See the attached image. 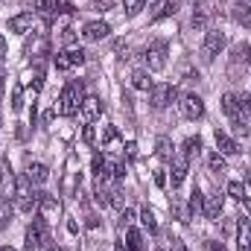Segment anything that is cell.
Wrapping results in <instances>:
<instances>
[{"mask_svg": "<svg viewBox=\"0 0 251 251\" xmlns=\"http://www.w3.org/2000/svg\"><path fill=\"white\" fill-rule=\"evenodd\" d=\"M102 137H105V143H111V140H114V137H117V131H114V126H108V128H105V134H102Z\"/></svg>", "mask_w": 251, "mask_h": 251, "instance_id": "47", "label": "cell"}, {"mask_svg": "<svg viewBox=\"0 0 251 251\" xmlns=\"http://www.w3.org/2000/svg\"><path fill=\"white\" fill-rule=\"evenodd\" d=\"M91 167H94V173L100 176V173H102V167H105V158H102V155H94V164H91Z\"/></svg>", "mask_w": 251, "mask_h": 251, "instance_id": "42", "label": "cell"}, {"mask_svg": "<svg viewBox=\"0 0 251 251\" xmlns=\"http://www.w3.org/2000/svg\"><path fill=\"white\" fill-rule=\"evenodd\" d=\"M126 251H143V237H140V231H134V228L126 231Z\"/></svg>", "mask_w": 251, "mask_h": 251, "instance_id": "23", "label": "cell"}, {"mask_svg": "<svg viewBox=\"0 0 251 251\" xmlns=\"http://www.w3.org/2000/svg\"><path fill=\"white\" fill-rule=\"evenodd\" d=\"M190 3H199V0H190Z\"/></svg>", "mask_w": 251, "mask_h": 251, "instance_id": "56", "label": "cell"}, {"mask_svg": "<svg viewBox=\"0 0 251 251\" xmlns=\"http://www.w3.org/2000/svg\"><path fill=\"white\" fill-rule=\"evenodd\" d=\"M108 32H111V26H108L105 21H88L85 29H82V38H85V41H102Z\"/></svg>", "mask_w": 251, "mask_h": 251, "instance_id": "9", "label": "cell"}, {"mask_svg": "<svg viewBox=\"0 0 251 251\" xmlns=\"http://www.w3.org/2000/svg\"><path fill=\"white\" fill-rule=\"evenodd\" d=\"M131 222H134V210H128V207H126L123 213H120V225L126 228V225H131Z\"/></svg>", "mask_w": 251, "mask_h": 251, "instance_id": "41", "label": "cell"}, {"mask_svg": "<svg viewBox=\"0 0 251 251\" xmlns=\"http://www.w3.org/2000/svg\"><path fill=\"white\" fill-rule=\"evenodd\" d=\"M207 167H210V173H213V176H225V173H228L225 155H219V152H213V155L207 158Z\"/></svg>", "mask_w": 251, "mask_h": 251, "instance_id": "21", "label": "cell"}, {"mask_svg": "<svg viewBox=\"0 0 251 251\" xmlns=\"http://www.w3.org/2000/svg\"><path fill=\"white\" fill-rule=\"evenodd\" d=\"M79 114H82V120H85V123H94V120L102 114V100H100V97H85V102H82Z\"/></svg>", "mask_w": 251, "mask_h": 251, "instance_id": "10", "label": "cell"}, {"mask_svg": "<svg viewBox=\"0 0 251 251\" xmlns=\"http://www.w3.org/2000/svg\"><path fill=\"white\" fill-rule=\"evenodd\" d=\"M155 184L158 187H167V170H155Z\"/></svg>", "mask_w": 251, "mask_h": 251, "instance_id": "43", "label": "cell"}, {"mask_svg": "<svg viewBox=\"0 0 251 251\" xmlns=\"http://www.w3.org/2000/svg\"><path fill=\"white\" fill-rule=\"evenodd\" d=\"M38 207L44 210V213H59V199L53 196V193H38Z\"/></svg>", "mask_w": 251, "mask_h": 251, "instance_id": "20", "label": "cell"}, {"mask_svg": "<svg viewBox=\"0 0 251 251\" xmlns=\"http://www.w3.org/2000/svg\"><path fill=\"white\" fill-rule=\"evenodd\" d=\"M216 149H219V155H237L240 152V143L231 134H225V131L216 128Z\"/></svg>", "mask_w": 251, "mask_h": 251, "instance_id": "13", "label": "cell"}, {"mask_svg": "<svg viewBox=\"0 0 251 251\" xmlns=\"http://www.w3.org/2000/svg\"><path fill=\"white\" fill-rule=\"evenodd\" d=\"M181 114L187 120H201L204 117V102H201L199 94H184L181 97Z\"/></svg>", "mask_w": 251, "mask_h": 251, "instance_id": "7", "label": "cell"}, {"mask_svg": "<svg viewBox=\"0 0 251 251\" xmlns=\"http://www.w3.org/2000/svg\"><path fill=\"white\" fill-rule=\"evenodd\" d=\"M35 9L44 21H56V15L62 9V0H35Z\"/></svg>", "mask_w": 251, "mask_h": 251, "instance_id": "14", "label": "cell"}, {"mask_svg": "<svg viewBox=\"0 0 251 251\" xmlns=\"http://www.w3.org/2000/svg\"><path fill=\"white\" fill-rule=\"evenodd\" d=\"M234 21H237V24H243V26H249V29H251V9L246 6V0L234 6Z\"/></svg>", "mask_w": 251, "mask_h": 251, "instance_id": "24", "label": "cell"}, {"mask_svg": "<svg viewBox=\"0 0 251 251\" xmlns=\"http://www.w3.org/2000/svg\"><path fill=\"white\" fill-rule=\"evenodd\" d=\"M237 105H240V114H249V111H251V94H249V91L237 94Z\"/></svg>", "mask_w": 251, "mask_h": 251, "instance_id": "34", "label": "cell"}, {"mask_svg": "<svg viewBox=\"0 0 251 251\" xmlns=\"http://www.w3.org/2000/svg\"><path fill=\"white\" fill-rule=\"evenodd\" d=\"M64 53H67V59H70V67L85 64V50H82V47H67Z\"/></svg>", "mask_w": 251, "mask_h": 251, "instance_id": "28", "label": "cell"}, {"mask_svg": "<svg viewBox=\"0 0 251 251\" xmlns=\"http://www.w3.org/2000/svg\"><path fill=\"white\" fill-rule=\"evenodd\" d=\"M243 207H246V213L251 216V196H246V199H243Z\"/></svg>", "mask_w": 251, "mask_h": 251, "instance_id": "51", "label": "cell"}, {"mask_svg": "<svg viewBox=\"0 0 251 251\" xmlns=\"http://www.w3.org/2000/svg\"><path fill=\"white\" fill-rule=\"evenodd\" d=\"M0 251H15V249H12V246H3V249H0Z\"/></svg>", "mask_w": 251, "mask_h": 251, "instance_id": "54", "label": "cell"}, {"mask_svg": "<svg viewBox=\"0 0 251 251\" xmlns=\"http://www.w3.org/2000/svg\"><path fill=\"white\" fill-rule=\"evenodd\" d=\"M41 251H59V249H56V243H53V237H47V240H44Z\"/></svg>", "mask_w": 251, "mask_h": 251, "instance_id": "48", "label": "cell"}, {"mask_svg": "<svg viewBox=\"0 0 251 251\" xmlns=\"http://www.w3.org/2000/svg\"><path fill=\"white\" fill-rule=\"evenodd\" d=\"M204 24H207V9H199L193 15V26H204Z\"/></svg>", "mask_w": 251, "mask_h": 251, "instance_id": "37", "label": "cell"}, {"mask_svg": "<svg viewBox=\"0 0 251 251\" xmlns=\"http://www.w3.org/2000/svg\"><path fill=\"white\" fill-rule=\"evenodd\" d=\"M234 131L243 134V137L249 134V120H246V114H237V117H234Z\"/></svg>", "mask_w": 251, "mask_h": 251, "instance_id": "35", "label": "cell"}, {"mask_svg": "<svg viewBox=\"0 0 251 251\" xmlns=\"http://www.w3.org/2000/svg\"><path fill=\"white\" fill-rule=\"evenodd\" d=\"M67 231H70V234H79V225H76V222L70 219V222H67Z\"/></svg>", "mask_w": 251, "mask_h": 251, "instance_id": "50", "label": "cell"}, {"mask_svg": "<svg viewBox=\"0 0 251 251\" xmlns=\"http://www.w3.org/2000/svg\"><path fill=\"white\" fill-rule=\"evenodd\" d=\"M26 178H29L32 184H44V181L50 178V170H47L44 164H38V161H35V164H29V167H26Z\"/></svg>", "mask_w": 251, "mask_h": 251, "instance_id": "16", "label": "cell"}, {"mask_svg": "<svg viewBox=\"0 0 251 251\" xmlns=\"http://www.w3.org/2000/svg\"><path fill=\"white\" fill-rule=\"evenodd\" d=\"M29 184H32V181H29L26 176H18V178H15V207H18L21 213H32V210L38 207V196L32 193Z\"/></svg>", "mask_w": 251, "mask_h": 251, "instance_id": "2", "label": "cell"}, {"mask_svg": "<svg viewBox=\"0 0 251 251\" xmlns=\"http://www.w3.org/2000/svg\"><path fill=\"white\" fill-rule=\"evenodd\" d=\"M6 222H9V207H0V231L6 228Z\"/></svg>", "mask_w": 251, "mask_h": 251, "instance_id": "45", "label": "cell"}, {"mask_svg": "<svg viewBox=\"0 0 251 251\" xmlns=\"http://www.w3.org/2000/svg\"><path fill=\"white\" fill-rule=\"evenodd\" d=\"M251 64V44H237L234 47V64Z\"/></svg>", "mask_w": 251, "mask_h": 251, "instance_id": "27", "label": "cell"}, {"mask_svg": "<svg viewBox=\"0 0 251 251\" xmlns=\"http://www.w3.org/2000/svg\"><path fill=\"white\" fill-rule=\"evenodd\" d=\"M56 70H70V59H67V53H59V56H56Z\"/></svg>", "mask_w": 251, "mask_h": 251, "instance_id": "39", "label": "cell"}, {"mask_svg": "<svg viewBox=\"0 0 251 251\" xmlns=\"http://www.w3.org/2000/svg\"><path fill=\"white\" fill-rule=\"evenodd\" d=\"M146 67L149 70H164V64H167V41H152L149 47H146Z\"/></svg>", "mask_w": 251, "mask_h": 251, "instance_id": "5", "label": "cell"}, {"mask_svg": "<svg viewBox=\"0 0 251 251\" xmlns=\"http://www.w3.org/2000/svg\"><path fill=\"white\" fill-rule=\"evenodd\" d=\"M201 204H204V196H201V190L193 187V193H190V210H193V213H199V210H201Z\"/></svg>", "mask_w": 251, "mask_h": 251, "instance_id": "31", "label": "cell"}, {"mask_svg": "<svg viewBox=\"0 0 251 251\" xmlns=\"http://www.w3.org/2000/svg\"><path fill=\"white\" fill-rule=\"evenodd\" d=\"M170 15H176V3L173 0H158L152 15H149V21H161V18H170Z\"/></svg>", "mask_w": 251, "mask_h": 251, "instance_id": "17", "label": "cell"}, {"mask_svg": "<svg viewBox=\"0 0 251 251\" xmlns=\"http://www.w3.org/2000/svg\"><path fill=\"white\" fill-rule=\"evenodd\" d=\"M170 251H190V249L181 243V240H173V243H170Z\"/></svg>", "mask_w": 251, "mask_h": 251, "instance_id": "46", "label": "cell"}, {"mask_svg": "<svg viewBox=\"0 0 251 251\" xmlns=\"http://www.w3.org/2000/svg\"><path fill=\"white\" fill-rule=\"evenodd\" d=\"M222 47H225V35L216 32V29H210V32L204 35V44H201V59H204V62H213Z\"/></svg>", "mask_w": 251, "mask_h": 251, "instance_id": "6", "label": "cell"}, {"mask_svg": "<svg viewBox=\"0 0 251 251\" xmlns=\"http://www.w3.org/2000/svg\"><path fill=\"white\" fill-rule=\"evenodd\" d=\"M187 173H190V158L184 155V152H176L173 155V187H178L184 178H187Z\"/></svg>", "mask_w": 251, "mask_h": 251, "instance_id": "8", "label": "cell"}, {"mask_svg": "<svg viewBox=\"0 0 251 251\" xmlns=\"http://www.w3.org/2000/svg\"><path fill=\"white\" fill-rule=\"evenodd\" d=\"M111 204L114 207H123V190L120 187H111Z\"/></svg>", "mask_w": 251, "mask_h": 251, "instance_id": "38", "label": "cell"}, {"mask_svg": "<svg viewBox=\"0 0 251 251\" xmlns=\"http://www.w3.org/2000/svg\"><path fill=\"white\" fill-rule=\"evenodd\" d=\"M50 237V228H47V219H32V225L26 228V237H24V246L29 251H41V246H44V240Z\"/></svg>", "mask_w": 251, "mask_h": 251, "instance_id": "3", "label": "cell"}, {"mask_svg": "<svg viewBox=\"0 0 251 251\" xmlns=\"http://www.w3.org/2000/svg\"><path fill=\"white\" fill-rule=\"evenodd\" d=\"M210 251H225V249H222V243H210Z\"/></svg>", "mask_w": 251, "mask_h": 251, "instance_id": "52", "label": "cell"}, {"mask_svg": "<svg viewBox=\"0 0 251 251\" xmlns=\"http://www.w3.org/2000/svg\"><path fill=\"white\" fill-rule=\"evenodd\" d=\"M24 108V94H21V85L12 88V111H21Z\"/></svg>", "mask_w": 251, "mask_h": 251, "instance_id": "36", "label": "cell"}, {"mask_svg": "<svg viewBox=\"0 0 251 251\" xmlns=\"http://www.w3.org/2000/svg\"><path fill=\"white\" fill-rule=\"evenodd\" d=\"M100 176H108V178H114V181H120L126 176V164L123 161H105V167H102V173Z\"/></svg>", "mask_w": 251, "mask_h": 251, "instance_id": "18", "label": "cell"}, {"mask_svg": "<svg viewBox=\"0 0 251 251\" xmlns=\"http://www.w3.org/2000/svg\"><path fill=\"white\" fill-rule=\"evenodd\" d=\"M222 111L234 120L240 114V105H237V94H222Z\"/></svg>", "mask_w": 251, "mask_h": 251, "instance_id": "22", "label": "cell"}, {"mask_svg": "<svg viewBox=\"0 0 251 251\" xmlns=\"http://www.w3.org/2000/svg\"><path fill=\"white\" fill-rule=\"evenodd\" d=\"M32 12H21V15H15V18H9V29L12 32H18V35H24V32H29L32 29Z\"/></svg>", "mask_w": 251, "mask_h": 251, "instance_id": "12", "label": "cell"}, {"mask_svg": "<svg viewBox=\"0 0 251 251\" xmlns=\"http://www.w3.org/2000/svg\"><path fill=\"white\" fill-rule=\"evenodd\" d=\"M143 3H146V0H123L126 15H128V18H134V15H137V12L143 9Z\"/></svg>", "mask_w": 251, "mask_h": 251, "instance_id": "32", "label": "cell"}, {"mask_svg": "<svg viewBox=\"0 0 251 251\" xmlns=\"http://www.w3.org/2000/svg\"><path fill=\"white\" fill-rule=\"evenodd\" d=\"M6 50H9V47H6V38H3V35H0V62H3V59H6Z\"/></svg>", "mask_w": 251, "mask_h": 251, "instance_id": "49", "label": "cell"}, {"mask_svg": "<svg viewBox=\"0 0 251 251\" xmlns=\"http://www.w3.org/2000/svg\"><path fill=\"white\" fill-rule=\"evenodd\" d=\"M140 222H143V228H146L149 234H155V231H158V219H155L152 207H143V210H140Z\"/></svg>", "mask_w": 251, "mask_h": 251, "instance_id": "26", "label": "cell"}, {"mask_svg": "<svg viewBox=\"0 0 251 251\" xmlns=\"http://www.w3.org/2000/svg\"><path fill=\"white\" fill-rule=\"evenodd\" d=\"M178 100V88L176 85H152V91H149V102H152V108H167V105H173Z\"/></svg>", "mask_w": 251, "mask_h": 251, "instance_id": "4", "label": "cell"}, {"mask_svg": "<svg viewBox=\"0 0 251 251\" xmlns=\"http://www.w3.org/2000/svg\"><path fill=\"white\" fill-rule=\"evenodd\" d=\"M82 140H85L88 146H91V143L97 140V134H94V126H85V128H82Z\"/></svg>", "mask_w": 251, "mask_h": 251, "instance_id": "40", "label": "cell"}, {"mask_svg": "<svg viewBox=\"0 0 251 251\" xmlns=\"http://www.w3.org/2000/svg\"><path fill=\"white\" fill-rule=\"evenodd\" d=\"M59 102H62L59 111H62L64 117H76L79 108H82V102H85V85H82V82H67Z\"/></svg>", "mask_w": 251, "mask_h": 251, "instance_id": "1", "label": "cell"}, {"mask_svg": "<svg viewBox=\"0 0 251 251\" xmlns=\"http://www.w3.org/2000/svg\"><path fill=\"white\" fill-rule=\"evenodd\" d=\"M173 155H176V146H173V140H170V137H158V158H164V161H173Z\"/></svg>", "mask_w": 251, "mask_h": 251, "instance_id": "25", "label": "cell"}, {"mask_svg": "<svg viewBox=\"0 0 251 251\" xmlns=\"http://www.w3.org/2000/svg\"><path fill=\"white\" fill-rule=\"evenodd\" d=\"M12 181V167H9V158H0V187H6Z\"/></svg>", "mask_w": 251, "mask_h": 251, "instance_id": "30", "label": "cell"}, {"mask_svg": "<svg viewBox=\"0 0 251 251\" xmlns=\"http://www.w3.org/2000/svg\"><path fill=\"white\" fill-rule=\"evenodd\" d=\"M222 204H225V196H222V193H210V196H204L201 210H204V216H207V219H219Z\"/></svg>", "mask_w": 251, "mask_h": 251, "instance_id": "11", "label": "cell"}, {"mask_svg": "<svg viewBox=\"0 0 251 251\" xmlns=\"http://www.w3.org/2000/svg\"><path fill=\"white\" fill-rule=\"evenodd\" d=\"M3 79H6V73H3V70H0V91H3Z\"/></svg>", "mask_w": 251, "mask_h": 251, "instance_id": "53", "label": "cell"}, {"mask_svg": "<svg viewBox=\"0 0 251 251\" xmlns=\"http://www.w3.org/2000/svg\"><path fill=\"white\" fill-rule=\"evenodd\" d=\"M228 196H234V199L243 201V199H246V184H243V181H231V184H228Z\"/></svg>", "mask_w": 251, "mask_h": 251, "instance_id": "33", "label": "cell"}, {"mask_svg": "<svg viewBox=\"0 0 251 251\" xmlns=\"http://www.w3.org/2000/svg\"><path fill=\"white\" fill-rule=\"evenodd\" d=\"M199 152H201V137H187L184 140V155L187 158H196Z\"/></svg>", "mask_w": 251, "mask_h": 251, "instance_id": "29", "label": "cell"}, {"mask_svg": "<svg viewBox=\"0 0 251 251\" xmlns=\"http://www.w3.org/2000/svg\"><path fill=\"white\" fill-rule=\"evenodd\" d=\"M246 184H251V173H249V176H246Z\"/></svg>", "mask_w": 251, "mask_h": 251, "instance_id": "55", "label": "cell"}, {"mask_svg": "<svg viewBox=\"0 0 251 251\" xmlns=\"http://www.w3.org/2000/svg\"><path fill=\"white\" fill-rule=\"evenodd\" d=\"M126 155H128V158H134V155H137V143H134V140H128V143H126Z\"/></svg>", "mask_w": 251, "mask_h": 251, "instance_id": "44", "label": "cell"}, {"mask_svg": "<svg viewBox=\"0 0 251 251\" xmlns=\"http://www.w3.org/2000/svg\"><path fill=\"white\" fill-rule=\"evenodd\" d=\"M237 251H251V222L249 219H240V228H237Z\"/></svg>", "mask_w": 251, "mask_h": 251, "instance_id": "15", "label": "cell"}, {"mask_svg": "<svg viewBox=\"0 0 251 251\" xmlns=\"http://www.w3.org/2000/svg\"><path fill=\"white\" fill-rule=\"evenodd\" d=\"M131 88H137V91H152L149 70H131Z\"/></svg>", "mask_w": 251, "mask_h": 251, "instance_id": "19", "label": "cell"}]
</instances>
